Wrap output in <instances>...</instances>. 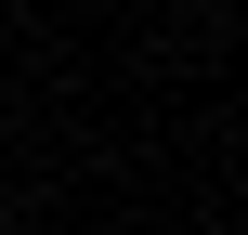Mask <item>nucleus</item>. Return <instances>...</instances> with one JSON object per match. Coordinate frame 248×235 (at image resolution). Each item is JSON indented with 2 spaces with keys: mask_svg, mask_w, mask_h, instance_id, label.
<instances>
[{
  "mask_svg": "<svg viewBox=\"0 0 248 235\" xmlns=\"http://www.w3.org/2000/svg\"><path fill=\"white\" fill-rule=\"evenodd\" d=\"M0 235H13V222H0Z\"/></svg>",
  "mask_w": 248,
  "mask_h": 235,
  "instance_id": "1",
  "label": "nucleus"
}]
</instances>
